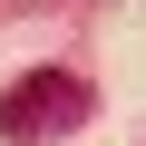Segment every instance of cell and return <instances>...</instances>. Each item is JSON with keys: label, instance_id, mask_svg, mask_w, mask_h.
I'll return each mask as SVG.
<instances>
[{"label": "cell", "instance_id": "obj_1", "mask_svg": "<svg viewBox=\"0 0 146 146\" xmlns=\"http://www.w3.org/2000/svg\"><path fill=\"white\" fill-rule=\"evenodd\" d=\"M98 98H88V78H68V68H39V78H20L10 98H0V136L10 146H39V136H68Z\"/></svg>", "mask_w": 146, "mask_h": 146}]
</instances>
